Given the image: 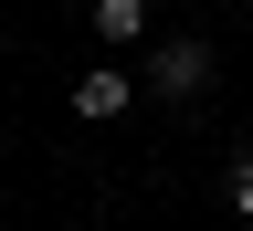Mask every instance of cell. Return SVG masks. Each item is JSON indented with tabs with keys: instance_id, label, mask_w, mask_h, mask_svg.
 <instances>
[{
	"instance_id": "3",
	"label": "cell",
	"mask_w": 253,
	"mask_h": 231,
	"mask_svg": "<svg viewBox=\"0 0 253 231\" xmlns=\"http://www.w3.org/2000/svg\"><path fill=\"white\" fill-rule=\"evenodd\" d=\"M95 32H106V42H137V32H148V0H95Z\"/></svg>"
},
{
	"instance_id": "4",
	"label": "cell",
	"mask_w": 253,
	"mask_h": 231,
	"mask_svg": "<svg viewBox=\"0 0 253 231\" xmlns=\"http://www.w3.org/2000/svg\"><path fill=\"white\" fill-rule=\"evenodd\" d=\"M232 221H253V147L232 158Z\"/></svg>"
},
{
	"instance_id": "1",
	"label": "cell",
	"mask_w": 253,
	"mask_h": 231,
	"mask_svg": "<svg viewBox=\"0 0 253 231\" xmlns=\"http://www.w3.org/2000/svg\"><path fill=\"white\" fill-rule=\"evenodd\" d=\"M211 74H221L211 42H158V53H148V84H158V95H211Z\"/></svg>"
},
{
	"instance_id": "2",
	"label": "cell",
	"mask_w": 253,
	"mask_h": 231,
	"mask_svg": "<svg viewBox=\"0 0 253 231\" xmlns=\"http://www.w3.org/2000/svg\"><path fill=\"white\" fill-rule=\"evenodd\" d=\"M74 116H95V126H106V116H126V74H116V63H95V74L74 84Z\"/></svg>"
},
{
	"instance_id": "5",
	"label": "cell",
	"mask_w": 253,
	"mask_h": 231,
	"mask_svg": "<svg viewBox=\"0 0 253 231\" xmlns=\"http://www.w3.org/2000/svg\"><path fill=\"white\" fill-rule=\"evenodd\" d=\"M211 231H243V221H211Z\"/></svg>"
}]
</instances>
